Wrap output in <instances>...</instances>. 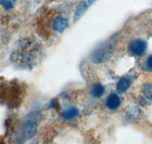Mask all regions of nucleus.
<instances>
[{
	"instance_id": "1",
	"label": "nucleus",
	"mask_w": 152,
	"mask_h": 144,
	"mask_svg": "<svg viewBox=\"0 0 152 144\" xmlns=\"http://www.w3.org/2000/svg\"><path fill=\"white\" fill-rule=\"evenodd\" d=\"M39 48L31 40H24L19 43L18 47L12 53V59L24 67H31L37 62Z\"/></svg>"
},
{
	"instance_id": "2",
	"label": "nucleus",
	"mask_w": 152,
	"mask_h": 144,
	"mask_svg": "<svg viewBox=\"0 0 152 144\" xmlns=\"http://www.w3.org/2000/svg\"><path fill=\"white\" fill-rule=\"evenodd\" d=\"M114 48L111 43H104L94 50L92 54V61L95 63H103L110 59Z\"/></svg>"
},
{
	"instance_id": "3",
	"label": "nucleus",
	"mask_w": 152,
	"mask_h": 144,
	"mask_svg": "<svg viewBox=\"0 0 152 144\" xmlns=\"http://www.w3.org/2000/svg\"><path fill=\"white\" fill-rule=\"evenodd\" d=\"M147 49V43L143 40L137 39L131 42L129 45V50L131 53L137 56L143 55Z\"/></svg>"
},
{
	"instance_id": "4",
	"label": "nucleus",
	"mask_w": 152,
	"mask_h": 144,
	"mask_svg": "<svg viewBox=\"0 0 152 144\" xmlns=\"http://www.w3.org/2000/svg\"><path fill=\"white\" fill-rule=\"evenodd\" d=\"M53 28L56 31L62 33L67 28H69V21L63 17H57L53 23Z\"/></svg>"
},
{
	"instance_id": "5",
	"label": "nucleus",
	"mask_w": 152,
	"mask_h": 144,
	"mask_svg": "<svg viewBox=\"0 0 152 144\" xmlns=\"http://www.w3.org/2000/svg\"><path fill=\"white\" fill-rule=\"evenodd\" d=\"M37 132V124L35 121H28L24 128V137L26 140L32 139Z\"/></svg>"
},
{
	"instance_id": "6",
	"label": "nucleus",
	"mask_w": 152,
	"mask_h": 144,
	"mask_svg": "<svg viewBox=\"0 0 152 144\" xmlns=\"http://www.w3.org/2000/svg\"><path fill=\"white\" fill-rule=\"evenodd\" d=\"M121 104V101L119 99V96L116 93H111L108 96L106 101V105L107 108L110 110L117 109Z\"/></svg>"
},
{
	"instance_id": "7",
	"label": "nucleus",
	"mask_w": 152,
	"mask_h": 144,
	"mask_svg": "<svg viewBox=\"0 0 152 144\" xmlns=\"http://www.w3.org/2000/svg\"><path fill=\"white\" fill-rule=\"evenodd\" d=\"M88 4H87V2L85 1H82L81 2H80L78 4V5L76 8L75 12L74 15V21H77L78 19L81 18V17L84 15V13L85 12V11L88 9Z\"/></svg>"
},
{
	"instance_id": "8",
	"label": "nucleus",
	"mask_w": 152,
	"mask_h": 144,
	"mask_svg": "<svg viewBox=\"0 0 152 144\" xmlns=\"http://www.w3.org/2000/svg\"><path fill=\"white\" fill-rule=\"evenodd\" d=\"M131 84V81L127 77H122L116 84V89L119 93H124L125 91L127 90Z\"/></svg>"
},
{
	"instance_id": "9",
	"label": "nucleus",
	"mask_w": 152,
	"mask_h": 144,
	"mask_svg": "<svg viewBox=\"0 0 152 144\" xmlns=\"http://www.w3.org/2000/svg\"><path fill=\"white\" fill-rule=\"evenodd\" d=\"M104 92H105V88L100 84H96L91 89L92 96L95 98L101 97L104 95Z\"/></svg>"
},
{
	"instance_id": "10",
	"label": "nucleus",
	"mask_w": 152,
	"mask_h": 144,
	"mask_svg": "<svg viewBox=\"0 0 152 144\" xmlns=\"http://www.w3.org/2000/svg\"><path fill=\"white\" fill-rule=\"evenodd\" d=\"M78 110L75 108V107H71V108H68L66 110L63 114H62V117L63 119H66V120H69V119H72L75 117L78 116Z\"/></svg>"
},
{
	"instance_id": "11",
	"label": "nucleus",
	"mask_w": 152,
	"mask_h": 144,
	"mask_svg": "<svg viewBox=\"0 0 152 144\" xmlns=\"http://www.w3.org/2000/svg\"><path fill=\"white\" fill-rule=\"evenodd\" d=\"M142 92L145 97L152 101V84H145L142 89Z\"/></svg>"
},
{
	"instance_id": "12",
	"label": "nucleus",
	"mask_w": 152,
	"mask_h": 144,
	"mask_svg": "<svg viewBox=\"0 0 152 144\" xmlns=\"http://www.w3.org/2000/svg\"><path fill=\"white\" fill-rule=\"evenodd\" d=\"M16 0H0V4L5 10H9L14 7Z\"/></svg>"
},
{
	"instance_id": "13",
	"label": "nucleus",
	"mask_w": 152,
	"mask_h": 144,
	"mask_svg": "<svg viewBox=\"0 0 152 144\" xmlns=\"http://www.w3.org/2000/svg\"><path fill=\"white\" fill-rule=\"evenodd\" d=\"M147 66L149 69L152 70V55L148 58L147 59Z\"/></svg>"
},
{
	"instance_id": "14",
	"label": "nucleus",
	"mask_w": 152,
	"mask_h": 144,
	"mask_svg": "<svg viewBox=\"0 0 152 144\" xmlns=\"http://www.w3.org/2000/svg\"><path fill=\"white\" fill-rule=\"evenodd\" d=\"M96 1H97V0H88V5H92L94 2H96Z\"/></svg>"
}]
</instances>
